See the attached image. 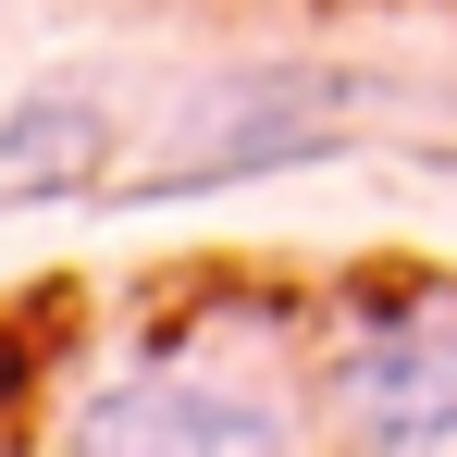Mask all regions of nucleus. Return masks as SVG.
<instances>
[{"label":"nucleus","instance_id":"nucleus-3","mask_svg":"<svg viewBox=\"0 0 457 457\" xmlns=\"http://www.w3.org/2000/svg\"><path fill=\"white\" fill-rule=\"evenodd\" d=\"M99 161H112V112H99L87 87H37V99H12V112H0V211L75 198V186H99Z\"/></svg>","mask_w":457,"mask_h":457},{"label":"nucleus","instance_id":"nucleus-2","mask_svg":"<svg viewBox=\"0 0 457 457\" xmlns=\"http://www.w3.org/2000/svg\"><path fill=\"white\" fill-rule=\"evenodd\" d=\"M75 445H297V433H285L272 395H235V383H211V371L149 359V371L99 383L75 408Z\"/></svg>","mask_w":457,"mask_h":457},{"label":"nucleus","instance_id":"nucleus-1","mask_svg":"<svg viewBox=\"0 0 457 457\" xmlns=\"http://www.w3.org/2000/svg\"><path fill=\"white\" fill-rule=\"evenodd\" d=\"M334 420L359 445H457V297L359 321L334 346Z\"/></svg>","mask_w":457,"mask_h":457}]
</instances>
